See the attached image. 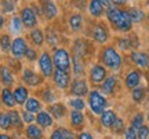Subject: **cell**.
I'll list each match as a JSON object with an SVG mask.
<instances>
[{
	"mask_svg": "<svg viewBox=\"0 0 149 139\" xmlns=\"http://www.w3.org/2000/svg\"><path fill=\"white\" fill-rule=\"evenodd\" d=\"M1 7L4 12H13L15 10V1L14 0H1Z\"/></svg>",
	"mask_w": 149,
	"mask_h": 139,
	"instance_id": "60d3db41",
	"label": "cell"
},
{
	"mask_svg": "<svg viewBox=\"0 0 149 139\" xmlns=\"http://www.w3.org/2000/svg\"><path fill=\"white\" fill-rule=\"evenodd\" d=\"M46 40H47V43L51 46V47H55L57 44H58L59 39L57 36V32H55V29L53 28H47V32H46Z\"/></svg>",
	"mask_w": 149,
	"mask_h": 139,
	"instance_id": "4dcf8cb0",
	"label": "cell"
},
{
	"mask_svg": "<svg viewBox=\"0 0 149 139\" xmlns=\"http://www.w3.org/2000/svg\"><path fill=\"white\" fill-rule=\"evenodd\" d=\"M59 131L62 132V135H64L65 139H74V134L70 131L69 128H64V127H61V128H59Z\"/></svg>",
	"mask_w": 149,
	"mask_h": 139,
	"instance_id": "7dc6e473",
	"label": "cell"
},
{
	"mask_svg": "<svg viewBox=\"0 0 149 139\" xmlns=\"http://www.w3.org/2000/svg\"><path fill=\"white\" fill-rule=\"evenodd\" d=\"M107 79V69L102 65H94L90 70V80L94 84H100Z\"/></svg>",
	"mask_w": 149,
	"mask_h": 139,
	"instance_id": "9c48e42d",
	"label": "cell"
},
{
	"mask_svg": "<svg viewBox=\"0 0 149 139\" xmlns=\"http://www.w3.org/2000/svg\"><path fill=\"white\" fill-rule=\"evenodd\" d=\"M43 14L47 19H54L58 14V7L53 0H46L43 4Z\"/></svg>",
	"mask_w": 149,
	"mask_h": 139,
	"instance_id": "9a60e30c",
	"label": "cell"
},
{
	"mask_svg": "<svg viewBox=\"0 0 149 139\" xmlns=\"http://www.w3.org/2000/svg\"><path fill=\"white\" fill-rule=\"evenodd\" d=\"M119 47L122 50H128L130 48V40L128 39H119Z\"/></svg>",
	"mask_w": 149,
	"mask_h": 139,
	"instance_id": "c3c4849f",
	"label": "cell"
},
{
	"mask_svg": "<svg viewBox=\"0 0 149 139\" xmlns=\"http://www.w3.org/2000/svg\"><path fill=\"white\" fill-rule=\"evenodd\" d=\"M137 135H138V139H148L149 138V127L148 125H142V127L138 129Z\"/></svg>",
	"mask_w": 149,
	"mask_h": 139,
	"instance_id": "ee69618b",
	"label": "cell"
},
{
	"mask_svg": "<svg viewBox=\"0 0 149 139\" xmlns=\"http://www.w3.org/2000/svg\"><path fill=\"white\" fill-rule=\"evenodd\" d=\"M25 109L32 113H39L42 110V103L36 98H28V101L25 102Z\"/></svg>",
	"mask_w": 149,
	"mask_h": 139,
	"instance_id": "f1b7e54d",
	"label": "cell"
},
{
	"mask_svg": "<svg viewBox=\"0 0 149 139\" xmlns=\"http://www.w3.org/2000/svg\"><path fill=\"white\" fill-rule=\"evenodd\" d=\"M131 96H133V101L134 102H142L145 98V90L144 88H141V87H135V88H133V94H131Z\"/></svg>",
	"mask_w": 149,
	"mask_h": 139,
	"instance_id": "8d00e7d4",
	"label": "cell"
},
{
	"mask_svg": "<svg viewBox=\"0 0 149 139\" xmlns=\"http://www.w3.org/2000/svg\"><path fill=\"white\" fill-rule=\"evenodd\" d=\"M87 41H84L83 39H77L73 44V55H77L80 58H83L86 54H87Z\"/></svg>",
	"mask_w": 149,
	"mask_h": 139,
	"instance_id": "603a6c76",
	"label": "cell"
},
{
	"mask_svg": "<svg viewBox=\"0 0 149 139\" xmlns=\"http://www.w3.org/2000/svg\"><path fill=\"white\" fill-rule=\"evenodd\" d=\"M36 123H37V125H40L42 128H48V127L53 125L54 117L50 114V112H43V110H40L36 116Z\"/></svg>",
	"mask_w": 149,
	"mask_h": 139,
	"instance_id": "5bb4252c",
	"label": "cell"
},
{
	"mask_svg": "<svg viewBox=\"0 0 149 139\" xmlns=\"http://www.w3.org/2000/svg\"><path fill=\"white\" fill-rule=\"evenodd\" d=\"M22 120L25 121V123H28V124H32L35 120H36V117L33 116V113L32 112H29V110H26L25 109V112H22Z\"/></svg>",
	"mask_w": 149,
	"mask_h": 139,
	"instance_id": "b9f144b4",
	"label": "cell"
},
{
	"mask_svg": "<svg viewBox=\"0 0 149 139\" xmlns=\"http://www.w3.org/2000/svg\"><path fill=\"white\" fill-rule=\"evenodd\" d=\"M126 139H138V135H137V131L133 128V127H130V128L126 129Z\"/></svg>",
	"mask_w": 149,
	"mask_h": 139,
	"instance_id": "bcb514c9",
	"label": "cell"
},
{
	"mask_svg": "<svg viewBox=\"0 0 149 139\" xmlns=\"http://www.w3.org/2000/svg\"><path fill=\"white\" fill-rule=\"evenodd\" d=\"M21 19H22L24 26L26 28V29H33V28H36V25H37V14L35 12L33 7L26 6V7H24V8H22L21 10Z\"/></svg>",
	"mask_w": 149,
	"mask_h": 139,
	"instance_id": "8992f818",
	"label": "cell"
},
{
	"mask_svg": "<svg viewBox=\"0 0 149 139\" xmlns=\"http://www.w3.org/2000/svg\"><path fill=\"white\" fill-rule=\"evenodd\" d=\"M69 26L73 32H79V30H81V26H83V17L80 15V14H73V15H70Z\"/></svg>",
	"mask_w": 149,
	"mask_h": 139,
	"instance_id": "83f0119b",
	"label": "cell"
},
{
	"mask_svg": "<svg viewBox=\"0 0 149 139\" xmlns=\"http://www.w3.org/2000/svg\"><path fill=\"white\" fill-rule=\"evenodd\" d=\"M53 62H54V66L58 70H66V72H69L70 65H72V59L69 57V53L65 48H57L54 51Z\"/></svg>",
	"mask_w": 149,
	"mask_h": 139,
	"instance_id": "3957f363",
	"label": "cell"
},
{
	"mask_svg": "<svg viewBox=\"0 0 149 139\" xmlns=\"http://www.w3.org/2000/svg\"><path fill=\"white\" fill-rule=\"evenodd\" d=\"M0 139H13V138L7 134H0Z\"/></svg>",
	"mask_w": 149,
	"mask_h": 139,
	"instance_id": "11a10c76",
	"label": "cell"
},
{
	"mask_svg": "<svg viewBox=\"0 0 149 139\" xmlns=\"http://www.w3.org/2000/svg\"><path fill=\"white\" fill-rule=\"evenodd\" d=\"M32 7H33V10H35V12L37 14V17H39V15H42V14H43V10H42V8H40V7H39L37 4L32 6Z\"/></svg>",
	"mask_w": 149,
	"mask_h": 139,
	"instance_id": "816d5d0a",
	"label": "cell"
},
{
	"mask_svg": "<svg viewBox=\"0 0 149 139\" xmlns=\"http://www.w3.org/2000/svg\"><path fill=\"white\" fill-rule=\"evenodd\" d=\"M25 135L28 139H43V131L40 128V125L29 124L25 129Z\"/></svg>",
	"mask_w": 149,
	"mask_h": 139,
	"instance_id": "7402d4cb",
	"label": "cell"
},
{
	"mask_svg": "<svg viewBox=\"0 0 149 139\" xmlns=\"http://www.w3.org/2000/svg\"><path fill=\"white\" fill-rule=\"evenodd\" d=\"M25 57H26L29 61H36L39 57H37V53H36V50L35 48H29L28 47L26 50V54H25Z\"/></svg>",
	"mask_w": 149,
	"mask_h": 139,
	"instance_id": "f6af8a7d",
	"label": "cell"
},
{
	"mask_svg": "<svg viewBox=\"0 0 149 139\" xmlns=\"http://www.w3.org/2000/svg\"><path fill=\"white\" fill-rule=\"evenodd\" d=\"M1 102L4 103L7 107H14L15 106V98H14V94L8 90V88H4L3 91H1Z\"/></svg>",
	"mask_w": 149,
	"mask_h": 139,
	"instance_id": "484cf974",
	"label": "cell"
},
{
	"mask_svg": "<svg viewBox=\"0 0 149 139\" xmlns=\"http://www.w3.org/2000/svg\"><path fill=\"white\" fill-rule=\"evenodd\" d=\"M48 112L55 120H61L66 113V107L62 103H51V106H48Z\"/></svg>",
	"mask_w": 149,
	"mask_h": 139,
	"instance_id": "ffe728a7",
	"label": "cell"
},
{
	"mask_svg": "<svg viewBox=\"0 0 149 139\" xmlns=\"http://www.w3.org/2000/svg\"><path fill=\"white\" fill-rule=\"evenodd\" d=\"M22 80L25 81V84H28L29 87H37L42 84L43 76L37 75L31 69H25L24 73H22Z\"/></svg>",
	"mask_w": 149,
	"mask_h": 139,
	"instance_id": "30bf717a",
	"label": "cell"
},
{
	"mask_svg": "<svg viewBox=\"0 0 149 139\" xmlns=\"http://www.w3.org/2000/svg\"><path fill=\"white\" fill-rule=\"evenodd\" d=\"M70 123H72V125L73 127H76V128H80L81 125H83V123H84V116L81 114V112L80 110H72V113H70Z\"/></svg>",
	"mask_w": 149,
	"mask_h": 139,
	"instance_id": "f546056e",
	"label": "cell"
},
{
	"mask_svg": "<svg viewBox=\"0 0 149 139\" xmlns=\"http://www.w3.org/2000/svg\"><path fill=\"white\" fill-rule=\"evenodd\" d=\"M101 61L107 68H109L112 70L120 69V66H122V57L113 47H107L102 50Z\"/></svg>",
	"mask_w": 149,
	"mask_h": 139,
	"instance_id": "7a4b0ae2",
	"label": "cell"
},
{
	"mask_svg": "<svg viewBox=\"0 0 149 139\" xmlns=\"http://www.w3.org/2000/svg\"><path fill=\"white\" fill-rule=\"evenodd\" d=\"M88 11H90V14L93 17H101L104 14V11H105V4L100 1V0H90V4H88Z\"/></svg>",
	"mask_w": 149,
	"mask_h": 139,
	"instance_id": "ac0fdd59",
	"label": "cell"
},
{
	"mask_svg": "<svg viewBox=\"0 0 149 139\" xmlns=\"http://www.w3.org/2000/svg\"><path fill=\"white\" fill-rule=\"evenodd\" d=\"M148 139H149V138H148Z\"/></svg>",
	"mask_w": 149,
	"mask_h": 139,
	"instance_id": "94428289",
	"label": "cell"
},
{
	"mask_svg": "<svg viewBox=\"0 0 149 139\" xmlns=\"http://www.w3.org/2000/svg\"><path fill=\"white\" fill-rule=\"evenodd\" d=\"M53 79H54V83H55V86L58 87V88H68L70 86V73L69 72H66V70H55L53 73Z\"/></svg>",
	"mask_w": 149,
	"mask_h": 139,
	"instance_id": "ba28073f",
	"label": "cell"
},
{
	"mask_svg": "<svg viewBox=\"0 0 149 139\" xmlns=\"http://www.w3.org/2000/svg\"><path fill=\"white\" fill-rule=\"evenodd\" d=\"M72 66H73L74 76L80 77V76L84 75L86 66H84V62H83V58H80L77 55H73V58H72Z\"/></svg>",
	"mask_w": 149,
	"mask_h": 139,
	"instance_id": "cb8c5ba5",
	"label": "cell"
},
{
	"mask_svg": "<svg viewBox=\"0 0 149 139\" xmlns=\"http://www.w3.org/2000/svg\"><path fill=\"white\" fill-rule=\"evenodd\" d=\"M107 98L101 95V92L98 91H91L88 95V106H90L91 112L94 114H100L101 116L102 112L107 109Z\"/></svg>",
	"mask_w": 149,
	"mask_h": 139,
	"instance_id": "277c9868",
	"label": "cell"
},
{
	"mask_svg": "<svg viewBox=\"0 0 149 139\" xmlns=\"http://www.w3.org/2000/svg\"><path fill=\"white\" fill-rule=\"evenodd\" d=\"M148 7H149V0H148Z\"/></svg>",
	"mask_w": 149,
	"mask_h": 139,
	"instance_id": "680465c9",
	"label": "cell"
},
{
	"mask_svg": "<svg viewBox=\"0 0 149 139\" xmlns=\"http://www.w3.org/2000/svg\"><path fill=\"white\" fill-rule=\"evenodd\" d=\"M116 84H117L116 77H113V76H109V77H107L105 80L102 81L101 90L105 92V94H112V92L115 91V88H116Z\"/></svg>",
	"mask_w": 149,
	"mask_h": 139,
	"instance_id": "d4e9b609",
	"label": "cell"
},
{
	"mask_svg": "<svg viewBox=\"0 0 149 139\" xmlns=\"http://www.w3.org/2000/svg\"><path fill=\"white\" fill-rule=\"evenodd\" d=\"M14 1H17V0H14Z\"/></svg>",
	"mask_w": 149,
	"mask_h": 139,
	"instance_id": "91938a15",
	"label": "cell"
},
{
	"mask_svg": "<svg viewBox=\"0 0 149 139\" xmlns=\"http://www.w3.org/2000/svg\"><path fill=\"white\" fill-rule=\"evenodd\" d=\"M3 26H4V18H3V15L0 14V30H1Z\"/></svg>",
	"mask_w": 149,
	"mask_h": 139,
	"instance_id": "db71d44e",
	"label": "cell"
},
{
	"mask_svg": "<svg viewBox=\"0 0 149 139\" xmlns=\"http://www.w3.org/2000/svg\"><path fill=\"white\" fill-rule=\"evenodd\" d=\"M108 37H109V32H108L107 26L104 24H98V25L94 26V29H93V39L95 40L97 43L104 44L108 40Z\"/></svg>",
	"mask_w": 149,
	"mask_h": 139,
	"instance_id": "7c38bea8",
	"label": "cell"
},
{
	"mask_svg": "<svg viewBox=\"0 0 149 139\" xmlns=\"http://www.w3.org/2000/svg\"><path fill=\"white\" fill-rule=\"evenodd\" d=\"M26 50H28V43L24 37H17L13 40L10 51H11V54H13L14 58H17V59L24 58L25 54H26Z\"/></svg>",
	"mask_w": 149,
	"mask_h": 139,
	"instance_id": "52a82bcc",
	"label": "cell"
},
{
	"mask_svg": "<svg viewBox=\"0 0 149 139\" xmlns=\"http://www.w3.org/2000/svg\"><path fill=\"white\" fill-rule=\"evenodd\" d=\"M77 139H94V138H93V135L88 134V132H81V134L77 136Z\"/></svg>",
	"mask_w": 149,
	"mask_h": 139,
	"instance_id": "f907efd6",
	"label": "cell"
},
{
	"mask_svg": "<svg viewBox=\"0 0 149 139\" xmlns=\"http://www.w3.org/2000/svg\"><path fill=\"white\" fill-rule=\"evenodd\" d=\"M116 113L113 112V110H104L101 114V124L104 128H112V125H113V123L116 121Z\"/></svg>",
	"mask_w": 149,
	"mask_h": 139,
	"instance_id": "2e32d148",
	"label": "cell"
},
{
	"mask_svg": "<svg viewBox=\"0 0 149 139\" xmlns=\"http://www.w3.org/2000/svg\"><path fill=\"white\" fill-rule=\"evenodd\" d=\"M107 18L112 24V26L120 32H128L133 26V21L127 11L119 10L117 7H108Z\"/></svg>",
	"mask_w": 149,
	"mask_h": 139,
	"instance_id": "6da1fadb",
	"label": "cell"
},
{
	"mask_svg": "<svg viewBox=\"0 0 149 139\" xmlns=\"http://www.w3.org/2000/svg\"><path fill=\"white\" fill-rule=\"evenodd\" d=\"M0 81L6 87H10L14 84V75L11 73V70L7 66H0Z\"/></svg>",
	"mask_w": 149,
	"mask_h": 139,
	"instance_id": "d6986e66",
	"label": "cell"
},
{
	"mask_svg": "<svg viewBox=\"0 0 149 139\" xmlns=\"http://www.w3.org/2000/svg\"><path fill=\"white\" fill-rule=\"evenodd\" d=\"M50 139H65L64 135H62V132L59 131V129H54L53 134L50 135Z\"/></svg>",
	"mask_w": 149,
	"mask_h": 139,
	"instance_id": "681fc988",
	"label": "cell"
},
{
	"mask_svg": "<svg viewBox=\"0 0 149 139\" xmlns=\"http://www.w3.org/2000/svg\"><path fill=\"white\" fill-rule=\"evenodd\" d=\"M8 116H10V120H11V124L14 128H21L22 127V116H19V113L17 110H10L8 112Z\"/></svg>",
	"mask_w": 149,
	"mask_h": 139,
	"instance_id": "d6a6232c",
	"label": "cell"
},
{
	"mask_svg": "<svg viewBox=\"0 0 149 139\" xmlns=\"http://www.w3.org/2000/svg\"><path fill=\"white\" fill-rule=\"evenodd\" d=\"M142 125H144V116H142L141 113H138V114H135L134 118L131 120V127H133L135 131H138Z\"/></svg>",
	"mask_w": 149,
	"mask_h": 139,
	"instance_id": "f35d334b",
	"label": "cell"
},
{
	"mask_svg": "<svg viewBox=\"0 0 149 139\" xmlns=\"http://www.w3.org/2000/svg\"><path fill=\"white\" fill-rule=\"evenodd\" d=\"M11 39L8 35H1L0 36V50L3 51V53H8L11 50Z\"/></svg>",
	"mask_w": 149,
	"mask_h": 139,
	"instance_id": "836d02e7",
	"label": "cell"
},
{
	"mask_svg": "<svg viewBox=\"0 0 149 139\" xmlns=\"http://www.w3.org/2000/svg\"><path fill=\"white\" fill-rule=\"evenodd\" d=\"M139 81H141V72H138V70H131V72L126 76L124 83H126V87H127V88H131V90H133L135 87H138Z\"/></svg>",
	"mask_w": 149,
	"mask_h": 139,
	"instance_id": "e0dca14e",
	"label": "cell"
},
{
	"mask_svg": "<svg viewBox=\"0 0 149 139\" xmlns=\"http://www.w3.org/2000/svg\"><path fill=\"white\" fill-rule=\"evenodd\" d=\"M42 99L44 102H47V103H54L55 101V95H54V91L51 88H46V90H43L42 91Z\"/></svg>",
	"mask_w": 149,
	"mask_h": 139,
	"instance_id": "74e56055",
	"label": "cell"
},
{
	"mask_svg": "<svg viewBox=\"0 0 149 139\" xmlns=\"http://www.w3.org/2000/svg\"><path fill=\"white\" fill-rule=\"evenodd\" d=\"M22 26H24V24H22L21 17H13L11 18V30L13 32L19 33L22 30Z\"/></svg>",
	"mask_w": 149,
	"mask_h": 139,
	"instance_id": "d590c367",
	"label": "cell"
},
{
	"mask_svg": "<svg viewBox=\"0 0 149 139\" xmlns=\"http://www.w3.org/2000/svg\"><path fill=\"white\" fill-rule=\"evenodd\" d=\"M130 58L134 64L139 68H148L149 66V55L142 51H133L130 54Z\"/></svg>",
	"mask_w": 149,
	"mask_h": 139,
	"instance_id": "4fadbf2b",
	"label": "cell"
},
{
	"mask_svg": "<svg viewBox=\"0 0 149 139\" xmlns=\"http://www.w3.org/2000/svg\"><path fill=\"white\" fill-rule=\"evenodd\" d=\"M70 92L72 95H76V96H84L87 95L88 92V87H87V83L86 80H81V79H76L70 83Z\"/></svg>",
	"mask_w": 149,
	"mask_h": 139,
	"instance_id": "8fae6325",
	"label": "cell"
},
{
	"mask_svg": "<svg viewBox=\"0 0 149 139\" xmlns=\"http://www.w3.org/2000/svg\"><path fill=\"white\" fill-rule=\"evenodd\" d=\"M148 120H149V109H148Z\"/></svg>",
	"mask_w": 149,
	"mask_h": 139,
	"instance_id": "6f0895ef",
	"label": "cell"
},
{
	"mask_svg": "<svg viewBox=\"0 0 149 139\" xmlns=\"http://www.w3.org/2000/svg\"><path fill=\"white\" fill-rule=\"evenodd\" d=\"M100 1H102L104 4H109L111 3V0H100Z\"/></svg>",
	"mask_w": 149,
	"mask_h": 139,
	"instance_id": "9f6ffc18",
	"label": "cell"
},
{
	"mask_svg": "<svg viewBox=\"0 0 149 139\" xmlns=\"http://www.w3.org/2000/svg\"><path fill=\"white\" fill-rule=\"evenodd\" d=\"M128 15H130V18H131V21L133 22H141L142 19H144V11L139 10V8H135V7H133V8H130V10L127 11Z\"/></svg>",
	"mask_w": 149,
	"mask_h": 139,
	"instance_id": "1f68e13d",
	"label": "cell"
},
{
	"mask_svg": "<svg viewBox=\"0 0 149 139\" xmlns=\"http://www.w3.org/2000/svg\"><path fill=\"white\" fill-rule=\"evenodd\" d=\"M69 105L73 107L74 110H83V109L86 107L84 101H83L80 96H77V98H73V99H70V101H69Z\"/></svg>",
	"mask_w": 149,
	"mask_h": 139,
	"instance_id": "ab89813d",
	"label": "cell"
},
{
	"mask_svg": "<svg viewBox=\"0 0 149 139\" xmlns=\"http://www.w3.org/2000/svg\"><path fill=\"white\" fill-rule=\"evenodd\" d=\"M39 69L42 72L43 77H51L54 73V62L53 58L50 57V54L47 51H43L40 55H39Z\"/></svg>",
	"mask_w": 149,
	"mask_h": 139,
	"instance_id": "5b68a950",
	"label": "cell"
},
{
	"mask_svg": "<svg viewBox=\"0 0 149 139\" xmlns=\"http://www.w3.org/2000/svg\"><path fill=\"white\" fill-rule=\"evenodd\" d=\"M31 40H32V43L37 47H42V44L44 43V40H46V36H44V33H43L42 29H35L33 28V30L31 32Z\"/></svg>",
	"mask_w": 149,
	"mask_h": 139,
	"instance_id": "4316f807",
	"label": "cell"
},
{
	"mask_svg": "<svg viewBox=\"0 0 149 139\" xmlns=\"http://www.w3.org/2000/svg\"><path fill=\"white\" fill-rule=\"evenodd\" d=\"M124 128V123H123L122 118H116V121L113 123L112 125V129H113V132H116V134H120Z\"/></svg>",
	"mask_w": 149,
	"mask_h": 139,
	"instance_id": "7bdbcfd3",
	"label": "cell"
},
{
	"mask_svg": "<svg viewBox=\"0 0 149 139\" xmlns=\"http://www.w3.org/2000/svg\"><path fill=\"white\" fill-rule=\"evenodd\" d=\"M111 1H112V3H113V4L120 6V4H124V3H126L127 0H111Z\"/></svg>",
	"mask_w": 149,
	"mask_h": 139,
	"instance_id": "f5cc1de1",
	"label": "cell"
},
{
	"mask_svg": "<svg viewBox=\"0 0 149 139\" xmlns=\"http://www.w3.org/2000/svg\"><path fill=\"white\" fill-rule=\"evenodd\" d=\"M13 94H14L15 102L18 103V105H24V103L28 101V98H29V92H28V88H26V87H24V86L17 87Z\"/></svg>",
	"mask_w": 149,
	"mask_h": 139,
	"instance_id": "44dd1931",
	"label": "cell"
},
{
	"mask_svg": "<svg viewBox=\"0 0 149 139\" xmlns=\"http://www.w3.org/2000/svg\"><path fill=\"white\" fill-rule=\"evenodd\" d=\"M11 127H13V124H11L8 113H0V128L1 129H11Z\"/></svg>",
	"mask_w": 149,
	"mask_h": 139,
	"instance_id": "e575fe53",
	"label": "cell"
}]
</instances>
